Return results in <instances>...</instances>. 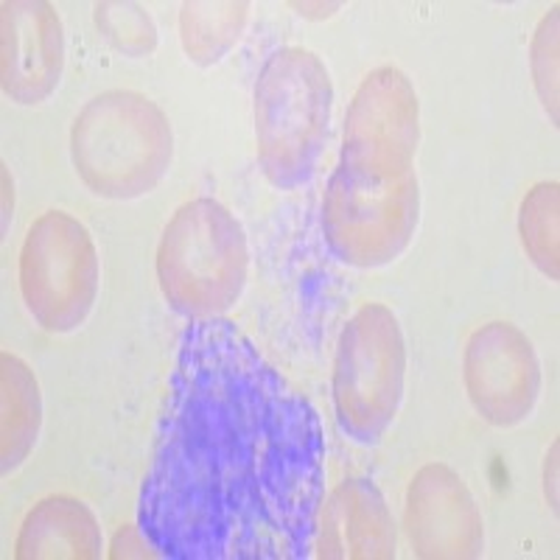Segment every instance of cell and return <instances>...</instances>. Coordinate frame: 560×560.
Returning <instances> with one entry per match:
<instances>
[{"instance_id": "cell-19", "label": "cell", "mask_w": 560, "mask_h": 560, "mask_svg": "<svg viewBox=\"0 0 560 560\" xmlns=\"http://www.w3.org/2000/svg\"><path fill=\"white\" fill-rule=\"evenodd\" d=\"M109 558H163L158 552L152 541H149V535L138 527H124L121 533L115 535V544H113V552Z\"/></svg>"}, {"instance_id": "cell-6", "label": "cell", "mask_w": 560, "mask_h": 560, "mask_svg": "<svg viewBox=\"0 0 560 560\" xmlns=\"http://www.w3.org/2000/svg\"><path fill=\"white\" fill-rule=\"evenodd\" d=\"M98 280L96 242L77 217L48 210L28 228L20 249V292L43 331H77L93 312Z\"/></svg>"}, {"instance_id": "cell-8", "label": "cell", "mask_w": 560, "mask_h": 560, "mask_svg": "<svg viewBox=\"0 0 560 560\" xmlns=\"http://www.w3.org/2000/svg\"><path fill=\"white\" fill-rule=\"evenodd\" d=\"M420 140V102L407 73L376 68L359 84L345 118L339 166L373 183L412 172Z\"/></svg>"}, {"instance_id": "cell-10", "label": "cell", "mask_w": 560, "mask_h": 560, "mask_svg": "<svg viewBox=\"0 0 560 560\" xmlns=\"http://www.w3.org/2000/svg\"><path fill=\"white\" fill-rule=\"evenodd\" d=\"M404 527L418 558L465 560L485 549L482 513L471 490L443 463L423 465L412 477Z\"/></svg>"}, {"instance_id": "cell-16", "label": "cell", "mask_w": 560, "mask_h": 560, "mask_svg": "<svg viewBox=\"0 0 560 560\" xmlns=\"http://www.w3.org/2000/svg\"><path fill=\"white\" fill-rule=\"evenodd\" d=\"M518 236L529 261L558 280L560 275V188L558 183H538L524 197L518 213Z\"/></svg>"}, {"instance_id": "cell-18", "label": "cell", "mask_w": 560, "mask_h": 560, "mask_svg": "<svg viewBox=\"0 0 560 560\" xmlns=\"http://www.w3.org/2000/svg\"><path fill=\"white\" fill-rule=\"evenodd\" d=\"M558 7L549 9L544 20L535 28V37L529 43V68H533L535 90L541 96L552 124H558Z\"/></svg>"}, {"instance_id": "cell-11", "label": "cell", "mask_w": 560, "mask_h": 560, "mask_svg": "<svg viewBox=\"0 0 560 560\" xmlns=\"http://www.w3.org/2000/svg\"><path fill=\"white\" fill-rule=\"evenodd\" d=\"M0 9L3 93L18 104H43L62 79V20L45 0H7Z\"/></svg>"}, {"instance_id": "cell-3", "label": "cell", "mask_w": 560, "mask_h": 560, "mask_svg": "<svg viewBox=\"0 0 560 560\" xmlns=\"http://www.w3.org/2000/svg\"><path fill=\"white\" fill-rule=\"evenodd\" d=\"M331 107V73L314 51L289 45L264 62L255 82V140L275 188L292 191L314 177Z\"/></svg>"}, {"instance_id": "cell-4", "label": "cell", "mask_w": 560, "mask_h": 560, "mask_svg": "<svg viewBox=\"0 0 560 560\" xmlns=\"http://www.w3.org/2000/svg\"><path fill=\"white\" fill-rule=\"evenodd\" d=\"M247 233L222 202L199 197L185 202L163 230L158 280L177 314L219 319L247 287Z\"/></svg>"}, {"instance_id": "cell-1", "label": "cell", "mask_w": 560, "mask_h": 560, "mask_svg": "<svg viewBox=\"0 0 560 560\" xmlns=\"http://www.w3.org/2000/svg\"><path fill=\"white\" fill-rule=\"evenodd\" d=\"M317 409L228 319H194L140 493L172 560H306L323 508Z\"/></svg>"}, {"instance_id": "cell-2", "label": "cell", "mask_w": 560, "mask_h": 560, "mask_svg": "<svg viewBox=\"0 0 560 560\" xmlns=\"http://www.w3.org/2000/svg\"><path fill=\"white\" fill-rule=\"evenodd\" d=\"M70 158L96 197L138 199L154 191L172 166V124L143 93L107 90L77 115Z\"/></svg>"}, {"instance_id": "cell-14", "label": "cell", "mask_w": 560, "mask_h": 560, "mask_svg": "<svg viewBox=\"0 0 560 560\" xmlns=\"http://www.w3.org/2000/svg\"><path fill=\"white\" fill-rule=\"evenodd\" d=\"M0 395H3V474L14 471L32 454L43 423V398L32 368L23 359L0 357Z\"/></svg>"}, {"instance_id": "cell-7", "label": "cell", "mask_w": 560, "mask_h": 560, "mask_svg": "<svg viewBox=\"0 0 560 560\" xmlns=\"http://www.w3.org/2000/svg\"><path fill=\"white\" fill-rule=\"evenodd\" d=\"M420 219L415 172L373 183L342 166L323 197V236L339 261L357 269L393 264L412 242Z\"/></svg>"}, {"instance_id": "cell-12", "label": "cell", "mask_w": 560, "mask_h": 560, "mask_svg": "<svg viewBox=\"0 0 560 560\" xmlns=\"http://www.w3.org/2000/svg\"><path fill=\"white\" fill-rule=\"evenodd\" d=\"M314 549L328 560L395 558V527L382 490L370 479H345L319 508Z\"/></svg>"}, {"instance_id": "cell-15", "label": "cell", "mask_w": 560, "mask_h": 560, "mask_svg": "<svg viewBox=\"0 0 560 560\" xmlns=\"http://www.w3.org/2000/svg\"><path fill=\"white\" fill-rule=\"evenodd\" d=\"M249 20L244 0H194L179 12V39L194 65L208 68L228 57Z\"/></svg>"}, {"instance_id": "cell-13", "label": "cell", "mask_w": 560, "mask_h": 560, "mask_svg": "<svg viewBox=\"0 0 560 560\" xmlns=\"http://www.w3.org/2000/svg\"><path fill=\"white\" fill-rule=\"evenodd\" d=\"M102 527L93 510L73 497L43 499L20 527L18 560H96L102 558Z\"/></svg>"}, {"instance_id": "cell-20", "label": "cell", "mask_w": 560, "mask_h": 560, "mask_svg": "<svg viewBox=\"0 0 560 560\" xmlns=\"http://www.w3.org/2000/svg\"><path fill=\"white\" fill-rule=\"evenodd\" d=\"M544 488H547L549 508L558 510V443H552L547 457V474H544Z\"/></svg>"}, {"instance_id": "cell-5", "label": "cell", "mask_w": 560, "mask_h": 560, "mask_svg": "<svg viewBox=\"0 0 560 560\" xmlns=\"http://www.w3.org/2000/svg\"><path fill=\"white\" fill-rule=\"evenodd\" d=\"M407 382V342L398 317L368 303L345 323L334 359V409L350 440L373 446L393 427Z\"/></svg>"}, {"instance_id": "cell-9", "label": "cell", "mask_w": 560, "mask_h": 560, "mask_svg": "<svg viewBox=\"0 0 560 560\" xmlns=\"http://www.w3.org/2000/svg\"><path fill=\"white\" fill-rule=\"evenodd\" d=\"M463 382L474 409L493 427L510 429L533 415L541 393V362L522 328L488 323L465 345Z\"/></svg>"}, {"instance_id": "cell-17", "label": "cell", "mask_w": 560, "mask_h": 560, "mask_svg": "<svg viewBox=\"0 0 560 560\" xmlns=\"http://www.w3.org/2000/svg\"><path fill=\"white\" fill-rule=\"evenodd\" d=\"M96 26L102 37L124 57H149L158 48V26L140 3H127V0L98 3Z\"/></svg>"}]
</instances>
